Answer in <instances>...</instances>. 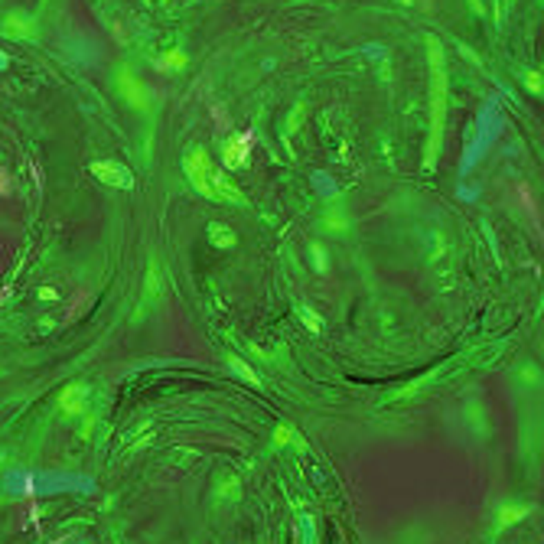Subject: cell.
Here are the masks:
<instances>
[{"label": "cell", "instance_id": "6da1fadb", "mask_svg": "<svg viewBox=\"0 0 544 544\" xmlns=\"http://www.w3.org/2000/svg\"><path fill=\"white\" fill-rule=\"evenodd\" d=\"M254 147V131H245V134H238L228 147H225V163L228 166H241L248 160V153Z\"/></svg>", "mask_w": 544, "mask_h": 544}, {"label": "cell", "instance_id": "7a4b0ae2", "mask_svg": "<svg viewBox=\"0 0 544 544\" xmlns=\"http://www.w3.org/2000/svg\"><path fill=\"white\" fill-rule=\"evenodd\" d=\"M515 196H519V202H521V209L528 212L534 219V228H541V215H538V202H534V196H532V189H528V183H519L515 186Z\"/></svg>", "mask_w": 544, "mask_h": 544}, {"label": "cell", "instance_id": "3957f363", "mask_svg": "<svg viewBox=\"0 0 544 544\" xmlns=\"http://www.w3.org/2000/svg\"><path fill=\"white\" fill-rule=\"evenodd\" d=\"M82 401H85V388H82V384H69L65 395H62V411L78 414V411H82Z\"/></svg>", "mask_w": 544, "mask_h": 544}, {"label": "cell", "instance_id": "277c9868", "mask_svg": "<svg viewBox=\"0 0 544 544\" xmlns=\"http://www.w3.org/2000/svg\"><path fill=\"white\" fill-rule=\"evenodd\" d=\"M85 303H88V290H75L72 300H69V307H65V323L75 320V316L82 313V307H85Z\"/></svg>", "mask_w": 544, "mask_h": 544}, {"label": "cell", "instance_id": "5b68a950", "mask_svg": "<svg viewBox=\"0 0 544 544\" xmlns=\"http://www.w3.org/2000/svg\"><path fill=\"white\" fill-rule=\"evenodd\" d=\"M232 365H235V371H238V375H245V378H248V382H251V384H261V378H258V375H254V371H251V369H248L245 362L232 359Z\"/></svg>", "mask_w": 544, "mask_h": 544}, {"label": "cell", "instance_id": "8992f818", "mask_svg": "<svg viewBox=\"0 0 544 544\" xmlns=\"http://www.w3.org/2000/svg\"><path fill=\"white\" fill-rule=\"evenodd\" d=\"M528 508H502V525H512V521H519Z\"/></svg>", "mask_w": 544, "mask_h": 544}, {"label": "cell", "instance_id": "52a82bcc", "mask_svg": "<svg viewBox=\"0 0 544 544\" xmlns=\"http://www.w3.org/2000/svg\"><path fill=\"white\" fill-rule=\"evenodd\" d=\"M13 193V183H10V173L0 166V196H10Z\"/></svg>", "mask_w": 544, "mask_h": 544}, {"label": "cell", "instance_id": "ba28073f", "mask_svg": "<svg viewBox=\"0 0 544 544\" xmlns=\"http://www.w3.org/2000/svg\"><path fill=\"white\" fill-rule=\"evenodd\" d=\"M212 118H215V121L222 124V127H228V114H225L222 108H219V105H212Z\"/></svg>", "mask_w": 544, "mask_h": 544}, {"label": "cell", "instance_id": "9c48e42d", "mask_svg": "<svg viewBox=\"0 0 544 544\" xmlns=\"http://www.w3.org/2000/svg\"><path fill=\"white\" fill-rule=\"evenodd\" d=\"M303 323H307V326H309V329H313V333L320 329V320H316V316H313L309 309H303Z\"/></svg>", "mask_w": 544, "mask_h": 544}, {"label": "cell", "instance_id": "30bf717a", "mask_svg": "<svg viewBox=\"0 0 544 544\" xmlns=\"http://www.w3.org/2000/svg\"><path fill=\"white\" fill-rule=\"evenodd\" d=\"M287 437H290V431H284V427H281V431H277V444H287Z\"/></svg>", "mask_w": 544, "mask_h": 544}]
</instances>
